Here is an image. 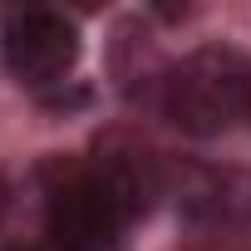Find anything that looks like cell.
I'll use <instances>...</instances> for the list:
<instances>
[{"label": "cell", "instance_id": "1", "mask_svg": "<svg viewBox=\"0 0 251 251\" xmlns=\"http://www.w3.org/2000/svg\"><path fill=\"white\" fill-rule=\"evenodd\" d=\"M158 108L192 138H222L251 123V64L226 45H202L163 69Z\"/></svg>", "mask_w": 251, "mask_h": 251}, {"label": "cell", "instance_id": "2", "mask_svg": "<svg viewBox=\"0 0 251 251\" xmlns=\"http://www.w3.org/2000/svg\"><path fill=\"white\" fill-rule=\"evenodd\" d=\"M128 222L133 217L123 212V202L103 187L94 168H69L45 202L50 251H123Z\"/></svg>", "mask_w": 251, "mask_h": 251}, {"label": "cell", "instance_id": "3", "mask_svg": "<svg viewBox=\"0 0 251 251\" xmlns=\"http://www.w3.org/2000/svg\"><path fill=\"white\" fill-rule=\"evenodd\" d=\"M0 54L5 69L30 89L64 84L79 64V25L59 10H10L0 20Z\"/></svg>", "mask_w": 251, "mask_h": 251}, {"label": "cell", "instance_id": "4", "mask_svg": "<svg viewBox=\"0 0 251 251\" xmlns=\"http://www.w3.org/2000/svg\"><path fill=\"white\" fill-rule=\"evenodd\" d=\"M5 202H10V187H5V177H0V217H5Z\"/></svg>", "mask_w": 251, "mask_h": 251}, {"label": "cell", "instance_id": "5", "mask_svg": "<svg viewBox=\"0 0 251 251\" xmlns=\"http://www.w3.org/2000/svg\"><path fill=\"white\" fill-rule=\"evenodd\" d=\"M15 251H30V246H15Z\"/></svg>", "mask_w": 251, "mask_h": 251}]
</instances>
